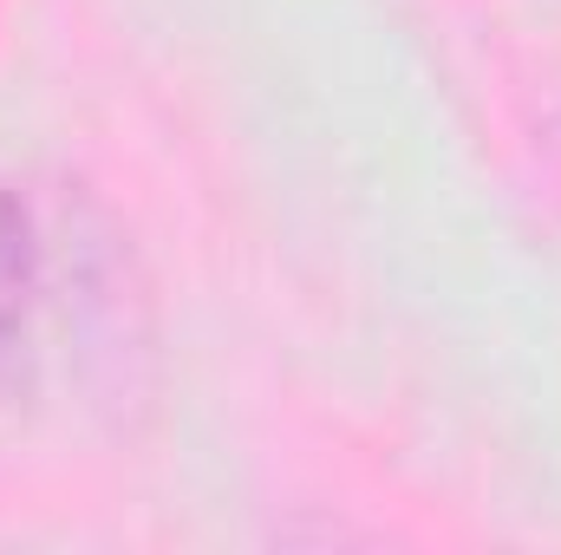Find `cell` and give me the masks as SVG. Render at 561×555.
Instances as JSON below:
<instances>
[{
  "mask_svg": "<svg viewBox=\"0 0 561 555\" xmlns=\"http://www.w3.org/2000/svg\"><path fill=\"white\" fill-rule=\"evenodd\" d=\"M46 294L39 216L20 190L0 183V399L33 386V314Z\"/></svg>",
  "mask_w": 561,
  "mask_h": 555,
  "instance_id": "obj_1",
  "label": "cell"
}]
</instances>
